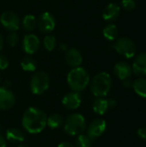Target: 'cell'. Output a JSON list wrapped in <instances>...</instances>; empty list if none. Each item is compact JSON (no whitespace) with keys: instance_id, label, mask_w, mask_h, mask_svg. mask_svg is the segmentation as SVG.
Here are the masks:
<instances>
[{"instance_id":"f1b7e54d","label":"cell","mask_w":146,"mask_h":147,"mask_svg":"<svg viewBox=\"0 0 146 147\" xmlns=\"http://www.w3.org/2000/svg\"><path fill=\"white\" fill-rule=\"evenodd\" d=\"M123 81V86L125 88H133V80L131 78H127Z\"/></svg>"},{"instance_id":"8d00e7d4","label":"cell","mask_w":146,"mask_h":147,"mask_svg":"<svg viewBox=\"0 0 146 147\" xmlns=\"http://www.w3.org/2000/svg\"><path fill=\"white\" fill-rule=\"evenodd\" d=\"M2 132H3V127L0 126V134H2Z\"/></svg>"},{"instance_id":"74e56055","label":"cell","mask_w":146,"mask_h":147,"mask_svg":"<svg viewBox=\"0 0 146 147\" xmlns=\"http://www.w3.org/2000/svg\"><path fill=\"white\" fill-rule=\"evenodd\" d=\"M18 147H28L27 146H25V145H20Z\"/></svg>"},{"instance_id":"7402d4cb","label":"cell","mask_w":146,"mask_h":147,"mask_svg":"<svg viewBox=\"0 0 146 147\" xmlns=\"http://www.w3.org/2000/svg\"><path fill=\"white\" fill-rule=\"evenodd\" d=\"M21 66L22 70L25 71H34L36 70L37 64H36V61L33 58L29 56H26L22 58L21 61Z\"/></svg>"},{"instance_id":"30bf717a","label":"cell","mask_w":146,"mask_h":147,"mask_svg":"<svg viewBox=\"0 0 146 147\" xmlns=\"http://www.w3.org/2000/svg\"><path fill=\"white\" fill-rule=\"evenodd\" d=\"M15 102V95L7 88L0 87V109L8 110L11 109Z\"/></svg>"},{"instance_id":"7c38bea8","label":"cell","mask_w":146,"mask_h":147,"mask_svg":"<svg viewBox=\"0 0 146 147\" xmlns=\"http://www.w3.org/2000/svg\"><path fill=\"white\" fill-rule=\"evenodd\" d=\"M133 72L139 77H146V52L140 53L134 59L132 65Z\"/></svg>"},{"instance_id":"e575fe53","label":"cell","mask_w":146,"mask_h":147,"mask_svg":"<svg viewBox=\"0 0 146 147\" xmlns=\"http://www.w3.org/2000/svg\"><path fill=\"white\" fill-rule=\"evenodd\" d=\"M3 47V37L1 36V34H0V51L2 50Z\"/></svg>"},{"instance_id":"ba28073f","label":"cell","mask_w":146,"mask_h":147,"mask_svg":"<svg viewBox=\"0 0 146 147\" xmlns=\"http://www.w3.org/2000/svg\"><path fill=\"white\" fill-rule=\"evenodd\" d=\"M0 22L9 31H16L21 24L18 16L12 11L3 12L0 16Z\"/></svg>"},{"instance_id":"9a60e30c","label":"cell","mask_w":146,"mask_h":147,"mask_svg":"<svg viewBox=\"0 0 146 147\" xmlns=\"http://www.w3.org/2000/svg\"><path fill=\"white\" fill-rule=\"evenodd\" d=\"M65 61L70 66L73 68L78 67L83 62V56L77 49L70 48L66 51Z\"/></svg>"},{"instance_id":"d6a6232c","label":"cell","mask_w":146,"mask_h":147,"mask_svg":"<svg viewBox=\"0 0 146 147\" xmlns=\"http://www.w3.org/2000/svg\"><path fill=\"white\" fill-rule=\"evenodd\" d=\"M58 147H75L72 144H71V143H69V142H62V143H60Z\"/></svg>"},{"instance_id":"484cf974","label":"cell","mask_w":146,"mask_h":147,"mask_svg":"<svg viewBox=\"0 0 146 147\" xmlns=\"http://www.w3.org/2000/svg\"><path fill=\"white\" fill-rule=\"evenodd\" d=\"M19 41V37L18 34L15 32V31H11L8 36H7V42L10 47H15L17 45Z\"/></svg>"},{"instance_id":"603a6c76","label":"cell","mask_w":146,"mask_h":147,"mask_svg":"<svg viewBox=\"0 0 146 147\" xmlns=\"http://www.w3.org/2000/svg\"><path fill=\"white\" fill-rule=\"evenodd\" d=\"M36 22H37V20H36L35 16H34L33 15H27L23 17L22 25L25 30L32 31L35 28Z\"/></svg>"},{"instance_id":"9c48e42d","label":"cell","mask_w":146,"mask_h":147,"mask_svg":"<svg viewBox=\"0 0 146 147\" xmlns=\"http://www.w3.org/2000/svg\"><path fill=\"white\" fill-rule=\"evenodd\" d=\"M107 127V123L102 119H96L89 125L87 128V136L91 140H96L99 138L105 132Z\"/></svg>"},{"instance_id":"f546056e","label":"cell","mask_w":146,"mask_h":147,"mask_svg":"<svg viewBox=\"0 0 146 147\" xmlns=\"http://www.w3.org/2000/svg\"><path fill=\"white\" fill-rule=\"evenodd\" d=\"M138 135L141 139L146 140V127H141L138 130Z\"/></svg>"},{"instance_id":"4316f807","label":"cell","mask_w":146,"mask_h":147,"mask_svg":"<svg viewBox=\"0 0 146 147\" xmlns=\"http://www.w3.org/2000/svg\"><path fill=\"white\" fill-rule=\"evenodd\" d=\"M121 7L126 11H132L136 8L134 0H121Z\"/></svg>"},{"instance_id":"44dd1931","label":"cell","mask_w":146,"mask_h":147,"mask_svg":"<svg viewBox=\"0 0 146 147\" xmlns=\"http://www.w3.org/2000/svg\"><path fill=\"white\" fill-rule=\"evenodd\" d=\"M103 35L108 40H114L118 35V28L115 24L110 23L103 28Z\"/></svg>"},{"instance_id":"3957f363","label":"cell","mask_w":146,"mask_h":147,"mask_svg":"<svg viewBox=\"0 0 146 147\" xmlns=\"http://www.w3.org/2000/svg\"><path fill=\"white\" fill-rule=\"evenodd\" d=\"M111 86V76L104 71L96 74L90 81V90L96 97L106 96L109 92Z\"/></svg>"},{"instance_id":"d6986e66","label":"cell","mask_w":146,"mask_h":147,"mask_svg":"<svg viewBox=\"0 0 146 147\" xmlns=\"http://www.w3.org/2000/svg\"><path fill=\"white\" fill-rule=\"evenodd\" d=\"M64 124V119L59 114H52L46 119V126L52 129H57L62 127Z\"/></svg>"},{"instance_id":"4dcf8cb0","label":"cell","mask_w":146,"mask_h":147,"mask_svg":"<svg viewBox=\"0 0 146 147\" xmlns=\"http://www.w3.org/2000/svg\"><path fill=\"white\" fill-rule=\"evenodd\" d=\"M107 102H108V108H109V109H113V108H114V107L117 105L116 100H114V99H113V98L107 99Z\"/></svg>"},{"instance_id":"7a4b0ae2","label":"cell","mask_w":146,"mask_h":147,"mask_svg":"<svg viewBox=\"0 0 146 147\" xmlns=\"http://www.w3.org/2000/svg\"><path fill=\"white\" fill-rule=\"evenodd\" d=\"M89 72L80 66L73 68L67 75V83L73 91H83L89 85Z\"/></svg>"},{"instance_id":"6da1fadb","label":"cell","mask_w":146,"mask_h":147,"mask_svg":"<svg viewBox=\"0 0 146 147\" xmlns=\"http://www.w3.org/2000/svg\"><path fill=\"white\" fill-rule=\"evenodd\" d=\"M46 114L34 107H30L24 112L22 119L23 128L29 134H39L46 127Z\"/></svg>"},{"instance_id":"52a82bcc","label":"cell","mask_w":146,"mask_h":147,"mask_svg":"<svg viewBox=\"0 0 146 147\" xmlns=\"http://www.w3.org/2000/svg\"><path fill=\"white\" fill-rule=\"evenodd\" d=\"M36 24L40 32L49 34L54 29L56 25V20L52 14L49 12H44L37 19Z\"/></svg>"},{"instance_id":"cb8c5ba5","label":"cell","mask_w":146,"mask_h":147,"mask_svg":"<svg viewBox=\"0 0 146 147\" xmlns=\"http://www.w3.org/2000/svg\"><path fill=\"white\" fill-rule=\"evenodd\" d=\"M43 45H44V47L47 51H50V52L52 51L56 47V45H57L56 38L53 35H51V34L46 35L44 40H43Z\"/></svg>"},{"instance_id":"836d02e7","label":"cell","mask_w":146,"mask_h":147,"mask_svg":"<svg viewBox=\"0 0 146 147\" xmlns=\"http://www.w3.org/2000/svg\"><path fill=\"white\" fill-rule=\"evenodd\" d=\"M59 50H60V51H64V52H65V51H67L68 49H67V47H66V45H65V44H62V43H61V44L59 45Z\"/></svg>"},{"instance_id":"ffe728a7","label":"cell","mask_w":146,"mask_h":147,"mask_svg":"<svg viewBox=\"0 0 146 147\" xmlns=\"http://www.w3.org/2000/svg\"><path fill=\"white\" fill-rule=\"evenodd\" d=\"M133 88L134 91L140 96L146 98V78H139L135 81H133Z\"/></svg>"},{"instance_id":"d590c367","label":"cell","mask_w":146,"mask_h":147,"mask_svg":"<svg viewBox=\"0 0 146 147\" xmlns=\"http://www.w3.org/2000/svg\"><path fill=\"white\" fill-rule=\"evenodd\" d=\"M10 86V81H5L4 82V85L3 86V87H4V88H9Z\"/></svg>"},{"instance_id":"277c9868","label":"cell","mask_w":146,"mask_h":147,"mask_svg":"<svg viewBox=\"0 0 146 147\" xmlns=\"http://www.w3.org/2000/svg\"><path fill=\"white\" fill-rule=\"evenodd\" d=\"M86 128V121L81 114L70 115L64 123L65 132L71 136H77L82 134Z\"/></svg>"},{"instance_id":"f35d334b","label":"cell","mask_w":146,"mask_h":147,"mask_svg":"<svg viewBox=\"0 0 146 147\" xmlns=\"http://www.w3.org/2000/svg\"><path fill=\"white\" fill-rule=\"evenodd\" d=\"M0 82H1V76H0Z\"/></svg>"},{"instance_id":"8992f818","label":"cell","mask_w":146,"mask_h":147,"mask_svg":"<svg viewBox=\"0 0 146 147\" xmlns=\"http://www.w3.org/2000/svg\"><path fill=\"white\" fill-rule=\"evenodd\" d=\"M114 48L119 54L126 59L134 57L136 53L135 44L128 37H120L117 39L114 44Z\"/></svg>"},{"instance_id":"ac0fdd59","label":"cell","mask_w":146,"mask_h":147,"mask_svg":"<svg viewBox=\"0 0 146 147\" xmlns=\"http://www.w3.org/2000/svg\"><path fill=\"white\" fill-rule=\"evenodd\" d=\"M108 109L109 108L107 99H104L103 97H98L93 103V110L95 111V113L100 115H103L104 114H106Z\"/></svg>"},{"instance_id":"2e32d148","label":"cell","mask_w":146,"mask_h":147,"mask_svg":"<svg viewBox=\"0 0 146 147\" xmlns=\"http://www.w3.org/2000/svg\"><path fill=\"white\" fill-rule=\"evenodd\" d=\"M114 72L119 79L124 80L131 77L133 73V69H132V66L126 62L120 61V62H118L114 65Z\"/></svg>"},{"instance_id":"83f0119b","label":"cell","mask_w":146,"mask_h":147,"mask_svg":"<svg viewBox=\"0 0 146 147\" xmlns=\"http://www.w3.org/2000/svg\"><path fill=\"white\" fill-rule=\"evenodd\" d=\"M9 65V60L4 56L0 54V70H5Z\"/></svg>"},{"instance_id":"5bb4252c","label":"cell","mask_w":146,"mask_h":147,"mask_svg":"<svg viewBox=\"0 0 146 147\" xmlns=\"http://www.w3.org/2000/svg\"><path fill=\"white\" fill-rule=\"evenodd\" d=\"M120 12V7L114 3L108 4L102 10V18L107 22H113L116 20Z\"/></svg>"},{"instance_id":"1f68e13d","label":"cell","mask_w":146,"mask_h":147,"mask_svg":"<svg viewBox=\"0 0 146 147\" xmlns=\"http://www.w3.org/2000/svg\"><path fill=\"white\" fill-rule=\"evenodd\" d=\"M0 147H6V139L0 134Z\"/></svg>"},{"instance_id":"8fae6325","label":"cell","mask_w":146,"mask_h":147,"mask_svg":"<svg viewBox=\"0 0 146 147\" xmlns=\"http://www.w3.org/2000/svg\"><path fill=\"white\" fill-rule=\"evenodd\" d=\"M40 42L38 36L30 34L24 36L22 40V48L27 54H33L38 51Z\"/></svg>"},{"instance_id":"e0dca14e","label":"cell","mask_w":146,"mask_h":147,"mask_svg":"<svg viewBox=\"0 0 146 147\" xmlns=\"http://www.w3.org/2000/svg\"><path fill=\"white\" fill-rule=\"evenodd\" d=\"M5 139L11 143H22L25 140V134L22 130L11 127L6 131Z\"/></svg>"},{"instance_id":"d4e9b609","label":"cell","mask_w":146,"mask_h":147,"mask_svg":"<svg viewBox=\"0 0 146 147\" xmlns=\"http://www.w3.org/2000/svg\"><path fill=\"white\" fill-rule=\"evenodd\" d=\"M92 142L91 140L84 134L77 135L76 140V147H91Z\"/></svg>"},{"instance_id":"4fadbf2b","label":"cell","mask_w":146,"mask_h":147,"mask_svg":"<svg viewBox=\"0 0 146 147\" xmlns=\"http://www.w3.org/2000/svg\"><path fill=\"white\" fill-rule=\"evenodd\" d=\"M63 105L67 109H77L80 107L82 103V97L79 94V92L77 91H71L67 93L62 99Z\"/></svg>"},{"instance_id":"5b68a950","label":"cell","mask_w":146,"mask_h":147,"mask_svg":"<svg viewBox=\"0 0 146 147\" xmlns=\"http://www.w3.org/2000/svg\"><path fill=\"white\" fill-rule=\"evenodd\" d=\"M50 84L48 75L44 71L35 72L30 80V90L34 95H41L47 90Z\"/></svg>"}]
</instances>
